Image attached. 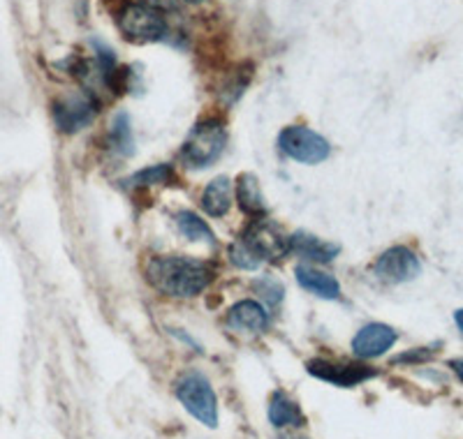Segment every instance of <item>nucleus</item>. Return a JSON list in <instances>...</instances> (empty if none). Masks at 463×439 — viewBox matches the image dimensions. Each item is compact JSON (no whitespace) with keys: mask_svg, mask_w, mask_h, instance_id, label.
<instances>
[{"mask_svg":"<svg viewBox=\"0 0 463 439\" xmlns=\"http://www.w3.org/2000/svg\"><path fill=\"white\" fill-rule=\"evenodd\" d=\"M213 266L195 257H153L146 264V280L153 289L174 298H193L213 283Z\"/></svg>","mask_w":463,"mask_h":439,"instance_id":"f257e3e1","label":"nucleus"},{"mask_svg":"<svg viewBox=\"0 0 463 439\" xmlns=\"http://www.w3.org/2000/svg\"><path fill=\"white\" fill-rule=\"evenodd\" d=\"M174 393L184 405L185 412L193 418H197L206 428H216L218 425V397L211 382L202 372L188 370L176 379Z\"/></svg>","mask_w":463,"mask_h":439,"instance_id":"f03ea898","label":"nucleus"},{"mask_svg":"<svg viewBox=\"0 0 463 439\" xmlns=\"http://www.w3.org/2000/svg\"><path fill=\"white\" fill-rule=\"evenodd\" d=\"M227 130L221 121H202L190 130L188 139L181 148V163L190 169H206L216 164L225 153Z\"/></svg>","mask_w":463,"mask_h":439,"instance_id":"7ed1b4c3","label":"nucleus"},{"mask_svg":"<svg viewBox=\"0 0 463 439\" xmlns=\"http://www.w3.org/2000/svg\"><path fill=\"white\" fill-rule=\"evenodd\" d=\"M118 28L132 44L160 42L167 35V22L163 12L142 5V3L123 5V10L118 12Z\"/></svg>","mask_w":463,"mask_h":439,"instance_id":"20e7f679","label":"nucleus"},{"mask_svg":"<svg viewBox=\"0 0 463 439\" xmlns=\"http://www.w3.org/2000/svg\"><path fill=\"white\" fill-rule=\"evenodd\" d=\"M279 148L301 164H320L332 155V146L325 136L306 126H288L279 135Z\"/></svg>","mask_w":463,"mask_h":439,"instance_id":"39448f33","label":"nucleus"},{"mask_svg":"<svg viewBox=\"0 0 463 439\" xmlns=\"http://www.w3.org/2000/svg\"><path fill=\"white\" fill-rule=\"evenodd\" d=\"M243 246L258 257L260 262L267 259H280V257L289 255V236L276 225L274 220L258 218L248 225L246 234L241 236Z\"/></svg>","mask_w":463,"mask_h":439,"instance_id":"423d86ee","label":"nucleus"},{"mask_svg":"<svg viewBox=\"0 0 463 439\" xmlns=\"http://www.w3.org/2000/svg\"><path fill=\"white\" fill-rule=\"evenodd\" d=\"M53 123L63 135H77L90 126L98 114V102L90 93H74L53 102Z\"/></svg>","mask_w":463,"mask_h":439,"instance_id":"0eeeda50","label":"nucleus"},{"mask_svg":"<svg viewBox=\"0 0 463 439\" xmlns=\"http://www.w3.org/2000/svg\"><path fill=\"white\" fill-rule=\"evenodd\" d=\"M420 259H417V255L411 248L405 246H394L390 250H384L373 264L375 277L387 285L411 283V280L420 276Z\"/></svg>","mask_w":463,"mask_h":439,"instance_id":"6e6552de","label":"nucleus"},{"mask_svg":"<svg viewBox=\"0 0 463 439\" xmlns=\"http://www.w3.org/2000/svg\"><path fill=\"white\" fill-rule=\"evenodd\" d=\"M306 370L311 372L313 377L322 379L326 384H334L338 388H353L362 382L373 379L378 372L373 368L359 366V363H338V361H326V359H311L306 361Z\"/></svg>","mask_w":463,"mask_h":439,"instance_id":"1a4fd4ad","label":"nucleus"},{"mask_svg":"<svg viewBox=\"0 0 463 439\" xmlns=\"http://www.w3.org/2000/svg\"><path fill=\"white\" fill-rule=\"evenodd\" d=\"M396 341H399V333L392 326L373 322L357 331V335L353 338V351L357 359H378V356L387 354Z\"/></svg>","mask_w":463,"mask_h":439,"instance_id":"9d476101","label":"nucleus"},{"mask_svg":"<svg viewBox=\"0 0 463 439\" xmlns=\"http://www.w3.org/2000/svg\"><path fill=\"white\" fill-rule=\"evenodd\" d=\"M341 252V248L332 241L317 238V236L308 234V231H297L289 236V255L306 259V262L316 264H329L334 262Z\"/></svg>","mask_w":463,"mask_h":439,"instance_id":"9b49d317","label":"nucleus"},{"mask_svg":"<svg viewBox=\"0 0 463 439\" xmlns=\"http://www.w3.org/2000/svg\"><path fill=\"white\" fill-rule=\"evenodd\" d=\"M227 326L234 331H246V333H262L269 326V313L264 305H260L258 301H239V304L232 305L227 310L225 317Z\"/></svg>","mask_w":463,"mask_h":439,"instance_id":"f8f14e48","label":"nucleus"},{"mask_svg":"<svg viewBox=\"0 0 463 439\" xmlns=\"http://www.w3.org/2000/svg\"><path fill=\"white\" fill-rule=\"evenodd\" d=\"M297 283L304 292L313 294L317 298H325V301H338L341 298V285L334 276L325 271H317L313 266H297L295 271Z\"/></svg>","mask_w":463,"mask_h":439,"instance_id":"ddd939ff","label":"nucleus"},{"mask_svg":"<svg viewBox=\"0 0 463 439\" xmlns=\"http://www.w3.org/2000/svg\"><path fill=\"white\" fill-rule=\"evenodd\" d=\"M234 201V185L227 176L213 178L202 192V209L211 218H225Z\"/></svg>","mask_w":463,"mask_h":439,"instance_id":"4468645a","label":"nucleus"},{"mask_svg":"<svg viewBox=\"0 0 463 439\" xmlns=\"http://www.w3.org/2000/svg\"><path fill=\"white\" fill-rule=\"evenodd\" d=\"M269 424L274 428H299L304 425V414L292 397L276 391L269 400Z\"/></svg>","mask_w":463,"mask_h":439,"instance_id":"2eb2a0df","label":"nucleus"},{"mask_svg":"<svg viewBox=\"0 0 463 439\" xmlns=\"http://www.w3.org/2000/svg\"><path fill=\"white\" fill-rule=\"evenodd\" d=\"M234 194H237V204L250 218H260L264 215L267 206H264L262 190H260L258 176L253 173H241L234 183Z\"/></svg>","mask_w":463,"mask_h":439,"instance_id":"dca6fc26","label":"nucleus"},{"mask_svg":"<svg viewBox=\"0 0 463 439\" xmlns=\"http://www.w3.org/2000/svg\"><path fill=\"white\" fill-rule=\"evenodd\" d=\"M174 222H176V229H179L188 241L204 243V246L209 248L218 246L216 236H213L211 227L206 225V220H202L200 215L193 213V210H181V213H176Z\"/></svg>","mask_w":463,"mask_h":439,"instance_id":"f3484780","label":"nucleus"},{"mask_svg":"<svg viewBox=\"0 0 463 439\" xmlns=\"http://www.w3.org/2000/svg\"><path fill=\"white\" fill-rule=\"evenodd\" d=\"M107 144H109L111 151L116 155H132L135 151V139H132V126H130V116L118 111L114 116V121H111V130L107 135Z\"/></svg>","mask_w":463,"mask_h":439,"instance_id":"a211bd4d","label":"nucleus"},{"mask_svg":"<svg viewBox=\"0 0 463 439\" xmlns=\"http://www.w3.org/2000/svg\"><path fill=\"white\" fill-rule=\"evenodd\" d=\"M179 176L174 172L172 164H153V167L142 169L128 181L132 188H148V185H176Z\"/></svg>","mask_w":463,"mask_h":439,"instance_id":"6ab92c4d","label":"nucleus"},{"mask_svg":"<svg viewBox=\"0 0 463 439\" xmlns=\"http://www.w3.org/2000/svg\"><path fill=\"white\" fill-rule=\"evenodd\" d=\"M255 287V292L260 294V298H262V301H267L269 305H271V308H276V305L280 304V301H283V294H285V289H283V285L279 283V280H276V277H260L258 283L253 285Z\"/></svg>","mask_w":463,"mask_h":439,"instance_id":"aec40b11","label":"nucleus"},{"mask_svg":"<svg viewBox=\"0 0 463 439\" xmlns=\"http://www.w3.org/2000/svg\"><path fill=\"white\" fill-rule=\"evenodd\" d=\"M230 262L237 268H241V271H258L260 264H262L253 252L243 246V241L232 243L230 246Z\"/></svg>","mask_w":463,"mask_h":439,"instance_id":"412c9836","label":"nucleus"},{"mask_svg":"<svg viewBox=\"0 0 463 439\" xmlns=\"http://www.w3.org/2000/svg\"><path fill=\"white\" fill-rule=\"evenodd\" d=\"M137 3H142V5L146 7H153V10H158V12H172L176 10V5H179V0H137Z\"/></svg>","mask_w":463,"mask_h":439,"instance_id":"4be33fe9","label":"nucleus"},{"mask_svg":"<svg viewBox=\"0 0 463 439\" xmlns=\"http://www.w3.org/2000/svg\"><path fill=\"white\" fill-rule=\"evenodd\" d=\"M429 351H424V350H417V351H412V354H403V356H396L394 359V363H405V361H427L429 359Z\"/></svg>","mask_w":463,"mask_h":439,"instance_id":"5701e85b","label":"nucleus"},{"mask_svg":"<svg viewBox=\"0 0 463 439\" xmlns=\"http://www.w3.org/2000/svg\"><path fill=\"white\" fill-rule=\"evenodd\" d=\"M449 368H452L454 375H457L458 379H461V382H463V359H457V361H449Z\"/></svg>","mask_w":463,"mask_h":439,"instance_id":"b1692460","label":"nucleus"},{"mask_svg":"<svg viewBox=\"0 0 463 439\" xmlns=\"http://www.w3.org/2000/svg\"><path fill=\"white\" fill-rule=\"evenodd\" d=\"M454 322H457L458 331L463 333V310H457V313H454Z\"/></svg>","mask_w":463,"mask_h":439,"instance_id":"393cba45","label":"nucleus"},{"mask_svg":"<svg viewBox=\"0 0 463 439\" xmlns=\"http://www.w3.org/2000/svg\"><path fill=\"white\" fill-rule=\"evenodd\" d=\"M188 3H204V0H188Z\"/></svg>","mask_w":463,"mask_h":439,"instance_id":"a878e982","label":"nucleus"}]
</instances>
